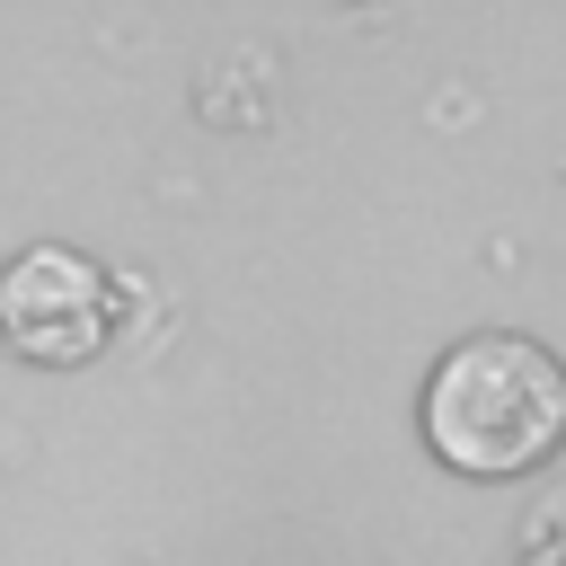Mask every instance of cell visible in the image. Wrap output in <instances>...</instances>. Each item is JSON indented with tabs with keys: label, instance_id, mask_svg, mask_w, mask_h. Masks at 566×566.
Returning <instances> with one entry per match:
<instances>
[{
	"label": "cell",
	"instance_id": "6da1fadb",
	"mask_svg": "<svg viewBox=\"0 0 566 566\" xmlns=\"http://www.w3.org/2000/svg\"><path fill=\"white\" fill-rule=\"evenodd\" d=\"M424 442L469 478H513L566 442V363L539 336L478 327L424 371Z\"/></svg>",
	"mask_w": 566,
	"mask_h": 566
},
{
	"label": "cell",
	"instance_id": "7a4b0ae2",
	"mask_svg": "<svg viewBox=\"0 0 566 566\" xmlns=\"http://www.w3.org/2000/svg\"><path fill=\"white\" fill-rule=\"evenodd\" d=\"M0 336L35 363H88L106 345V274L62 239L18 248L0 265Z\"/></svg>",
	"mask_w": 566,
	"mask_h": 566
},
{
	"label": "cell",
	"instance_id": "3957f363",
	"mask_svg": "<svg viewBox=\"0 0 566 566\" xmlns=\"http://www.w3.org/2000/svg\"><path fill=\"white\" fill-rule=\"evenodd\" d=\"M522 566H566V486H548L531 513H522V539H513Z\"/></svg>",
	"mask_w": 566,
	"mask_h": 566
}]
</instances>
